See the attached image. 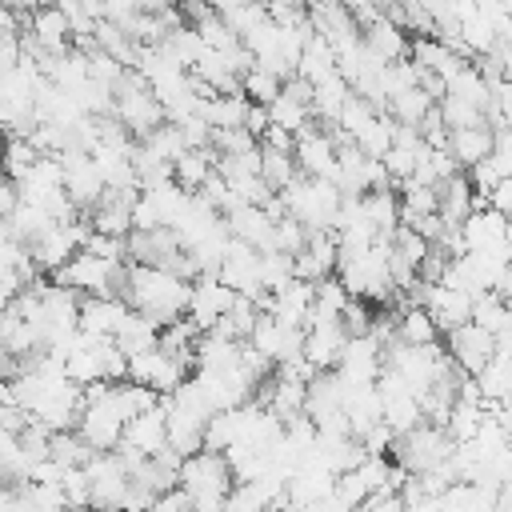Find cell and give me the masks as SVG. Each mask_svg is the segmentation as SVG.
<instances>
[{
    "label": "cell",
    "instance_id": "1",
    "mask_svg": "<svg viewBox=\"0 0 512 512\" xmlns=\"http://www.w3.org/2000/svg\"><path fill=\"white\" fill-rule=\"evenodd\" d=\"M124 300L152 316L156 324H172L180 316H188V300H192V280L172 272V268H152V264H128V284H124Z\"/></svg>",
    "mask_w": 512,
    "mask_h": 512
},
{
    "label": "cell",
    "instance_id": "2",
    "mask_svg": "<svg viewBox=\"0 0 512 512\" xmlns=\"http://www.w3.org/2000/svg\"><path fill=\"white\" fill-rule=\"evenodd\" d=\"M236 488V472L224 452L200 448L180 464V492L196 512H228V496Z\"/></svg>",
    "mask_w": 512,
    "mask_h": 512
},
{
    "label": "cell",
    "instance_id": "3",
    "mask_svg": "<svg viewBox=\"0 0 512 512\" xmlns=\"http://www.w3.org/2000/svg\"><path fill=\"white\" fill-rule=\"evenodd\" d=\"M128 408L120 400V380H104V384H88L84 388V412H80V436L96 448V452H112L124 440L128 428Z\"/></svg>",
    "mask_w": 512,
    "mask_h": 512
},
{
    "label": "cell",
    "instance_id": "4",
    "mask_svg": "<svg viewBox=\"0 0 512 512\" xmlns=\"http://www.w3.org/2000/svg\"><path fill=\"white\" fill-rule=\"evenodd\" d=\"M280 200H284V208L308 228V232H320V228H336V220H340V208H344V192L332 184V180H324V176H296L284 192H280Z\"/></svg>",
    "mask_w": 512,
    "mask_h": 512
},
{
    "label": "cell",
    "instance_id": "5",
    "mask_svg": "<svg viewBox=\"0 0 512 512\" xmlns=\"http://www.w3.org/2000/svg\"><path fill=\"white\" fill-rule=\"evenodd\" d=\"M112 112L120 116V124H124L136 140H144L148 132H156V128L168 120V112H164L156 88L148 84V76H144L140 68H128V72L120 76V84H116V108H112Z\"/></svg>",
    "mask_w": 512,
    "mask_h": 512
},
{
    "label": "cell",
    "instance_id": "6",
    "mask_svg": "<svg viewBox=\"0 0 512 512\" xmlns=\"http://www.w3.org/2000/svg\"><path fill=\"white\" fill-rule=\"evenodd\" d=\"M452 452H456V440L448 436V428L428 424V420H424L420 428L396 436V444H392V460H396L404 472H412V476H424V472L448 464Z\"/></svg>",
    "mask_w": 512,
    "mask_h": 512
},
{
    "label": "cell",
    "instance_id": "7",
    "mask_svg": "<svg viewBox=\"0 0 512 512\" xmlns=\"http://www.w3.org/2000/svg\"><path fill=\"white\" fill-rule=\"evenodd\" d=\"M192 372H196V360H188V356H180V352H172L164 344H156V348H148V352L128 360V380H136V384H144V388H152L160 396L176 392Z\"/></svg>",
    "mask_w": 512,
    "mask_h": 512
},
{
    "label": "cell",
    "instance_id": "8",
    "mask_svg": "<svg viewBox=\"0 0 512 512\" xmlns=\"http://www.w3.org/2000/svg\"><path fill=\"white\" fill-rule=\"evenodd\" d=\"M60 160H64V188H68L72 204L88 216V212L104 200L108 180H104V172H100L96 156H92V152H84V148H68V152H60Z\"/></svg>",
    "mask_w": 512,
    "mask_h": 512
},
{
    "label": "cell",
    "instance_id": "9",
    "mask_svg": "<svg viewBox=\"0 0 512 512\" xmlns=\"http://www.w3.org/2000/svg\"><path fill=\"white\" fill-rule=\"evenodd\" d=\"M248 344H252L260 356H268L276 368H284V364H292V360L304 356V328H300V324H288V320H280V316H272V312H260V320H256V328H252V336H248Z\"/></svg>",
    "mask_w": 512,
    "mask_h": 512
},
{
    "label": "cell",
    "instance_id": "10",
    "mask_svg": "<svg viewBox=\"0 0 512 512\" xmlns=\"http://www.w3.org/2000/svg\"><path fill=\"white\" fill-rule=\"evenodd\" d=\"M188 200H192V192L180 188L176 180L148 184V188H140V200L132 208V224L136 228H172Z\"/></svg>",
    "mask_w": 512,
    "mask_h": 512
},
{
    "label": "cell",
    "instance_id": "11",
    "mask_svg": "<svg viewBox=\"0 0 512 512\" xmlns=\"http://www.w3.org/2000/svg\"><path fill=\"white\" fill-rule=\"evenodd\" d=\"M444 336H448V340H444L448 356H452L468 376H480V372L496 360V352H500L496 332H488V328L476 324V320H468V324H460V328H452V332H444Z\"/></svg>",
    "mask_w": 512,
    "mask_h": 512
},
{
    "label": "cell",
    "instance_id": "12",
    "mask_svg": "<svg viewBox=\"0 0 512 512\" xmlns=\"http://www.w3.org/2000/svg\"><path fill=\"white\" fill-rule=\"evenodd\" d=\"M24 20H28V40H24L28 52H52V56H60V52H68L72 40H76L72 20H68V12H64L56 0H52V4H40V8L28 12Z\"/></svg>",
    "mask_w": 512,
    "mask_h": 512
},
{
    "label": "cell",
    "instance_id": "13",
    "mask_svg": "<svg viewBox=\"0 0 512 512\" xmlns=\"http://www.w3.org/2000/svg\"><path fill=\"white\" fill-rule=\"evenodd\" d=\"M220 280L240 292V296H252L260 300L268 288H264V276H260V248L244 244V240H228V252H224V264H220Z\"/></svg>",
    "mask_w": 512,
    "mask_h": 512
},
{
    "label": "cell",
    "instance_id": "14",
    "mask_svg": "<svg viewBox=\"0 0 512 512\" xmlns=\"http://www.w3.org/2000/svg\"><path fill=\"white\" fill-rule=\"evenodd\" d=\"M236 296L240 292H232L220 276H196L192 280V300H188V320L200 332H212L228 316V308L236 304Z\"/></svg>",
    "mask_w": 512,
    "mask_h": 512
},
{
    "label": "cell",
    "instance_id": "15",
    "mask_svg": "<svg viewBox=\"0 0 512 512\" xmlns=\"http://www.w3.org/2000/svg\"><path fill=\"white\" fill-rule=\"evenodd\" d=\"M164 448H168V412H164V396H160V404H152L128 420L120 452L124 456H160Z\"/></svg>",
    "mask_w": 512,
    "mask_h": 512
},
{
    "label": "cell",
    "instance_id": "16",
    "mask_svg": "<svg viewBox=\"0 0 512 512\" xmlns=\"http://www.w3.org/2000/svg\"><path fill=\"white\" fill-rule=\"evenodd\" d=\"M336 160H340V140H336L332 128L312 124V128H304V132L296 136V164H300L304 176H324V180H332Z\"/></svg>",
    "mask_w": 512,
    "mask_h": 512
},
{
    "label": "cell",
    "instance_id": "17",
    "mask_svg": "<svg viewBox=\"0 0 512 512\" xmlns=\"http://www.w3.org/2000/svg\"><path fill=\"white\" fill-rule=\"evenodd\" d=\"M340 268V236L332 228H320L308 236V244L296 252V276L308 284H320L328 276H336Z\"/></svg>",
    "mask_w": 512,
    "mask_h": 512
},
{
    "label": "cell",
    "instance_id": "18",
    "mask_svg": "<svg viewBox=\"0 0 512 512\" xmlns=\"http://www.w3.org/2000/svg\"><path fill=\"white\" fill-rule=\"evenodd\" d=\"M344 348H348V328H344V320H316V324L304 328V360H308L312 368H320V372L336 368L340 356H344Z\"/></svg>",
    "mask_w": 512,
    "mask_h": 512
},
{
    "label": "cell",
    "instance_id": "19",
    "mask_svg": "<svg viewBox=\"0 0 512 512\" xmlns=\"http://www.w3.org/2000/svg\"><path fill=\"white\" fill-rule=\"evenodd\" d=\"M228 232L260 252H276V216L264 208V204H240L224 216Z\"/></svg>",
    "mask_w": 512,
    "mask_h": 512
},
{
    "label": "cell",
    "instance_id": "20",
    "mask_svg": "<svg viewBox=\"0 0 512 512\" xmlns=\"http://www.w3.org/2000/svg\"><path fill=\"white\" fill-rule=\"evenodd\" d=\"M132 304L124 296H84L80 304V332L88 336H116L120 324L128 320Z\"/></svg>",
    "mask_w": 512,
    "mask_h": 512
},
{
    "label": "cell",
    "instance_id": "21",
    "mask_svg": "<svg viewBox=\"0 0 512 512\" xmlns=\"http://www.w3.org/2000/svg\"><path fill=\"white\" fill-rule=\"evenodd\" d=\"M436 196H440V216L448 220V224H464L484 200H480V192H476V184H472V176L460 168V172H452L448 180H440L436 184Z\"/></svg>",
    "mask_w": 512,
    "mask_h": 512
},
{
    "label": "cell",
    "instance_id": "22",
    "mask_svg": "<svg viewBox=\"0 0 512 512\" xmlns=\"http://www.w3.org/2000/svg\"><path fill=\"white\" fill-rule=\"evenodd\" d=\"M364 28V44L380 56V60H404V56H412V40H408V32H404V24H396L392 16H384V12H376L372 20H364L360 24Z\"/></svg>",
    "mask_w": 512,
    "mask_h": 512
},
{
    "label": "cell",
    "instance_id": "23",
    "mask_svg": "<svg viewBox=\"0 0 512 512\" xmlns=\"http://www.w3.org/2000/svg\"><path fill=\"white\" fill-rule=\"evenodd\" d=\"M492 148H496V128L488 120L468 124V128H452V136H448V152L460 168H472V164L488 160Z\"/></svg>",
    "mask_w": 512,
    "mask_h": 512
},
{
    "label": "cell",
    "instance_id": "24",
    "mask_svg": "<svg viewBox=\"0 0 512 512\" xmlns=\"http://www.w3.org/2000/svg\"><path fill=\"white\" fill-rule=\"evenodd\" d=\"M312 304H316V284H308V280H300V276H296V280H288L280 292H272L268 312H272V316H280V320H288V324L308 328Z\"/></svg>",
    "mask_w": 512,
    "mask_h": 512
},
{
    "label": "cell",
    "instance_id": "25",
    "mask_svg": "<svg viewBox=\"0 0 512 512\" xmlns=\"http://www.w3.org/2000/svg\"><path fill=\"white\" fill-rule=\"evenodd\" d=\"M252 112V100L244 92H212L200 100V120H208L212 128H244Z\"/></svg>",
    "mask_w": 512,
    "mask_h": 512
},
{
    "label": "cell",
    "instance_id": "26",
    "mask_svg": "<svg viewBox=\"0 0 512 512\" xmlns=\"http://www.w3.org/2000/svg\"><path fill=\"white\" fill-rule=\"evenodd\" d=\"M336 72H340V56H336V48H332L320 32H312L308 44H304V56H300L296 76H304L308 84H324V80L336 76Z\"/></svg>",
    "mask_w": 512,
    "mask_h": 512
},
{
    "label": "cell",
    "instance_id": "27",
    "mask_svg": "<svg viewBox=\"0 0 512 512\" xmlns=\"http://www.w3.org/2000/svg\"><path fill=\"white\" fill-rule=\"evenodd\" d=\"M216 148H188L176 164H172V180L180 184V188H188V192H200L212 176H216Z\"/></svg>",
    "mask_w": 512,
    "mask_h": 512
},
{
    "label": "cell",
    "instance_id": "28",
    "mask_svg": "<svg viewBox=\"0 0 512 512\" xmlns=\"http://www.w3.org/2000/svg\"><path fill=\"white\" fill-rule=\"evenodd\" d=\"M392 328L404 344H440V324L428 316L424 304H400V312L392 316Z\"/></svg>",
    "mask_w": 512,
    "mask_h": 512
},
{
    "label": "cell",
    "instance_id": "29",
    "mask_svg": "<svg viewBox=\"0 0 512 512\" xmlns=\"http://www.w3.org/2000/svg\"><path fill=\"white\" fill-rule=\"evenodd\" d=\"M160 332H164V324H156L152 316H144V312H128V320L120 324V332L112 336L120 348H124V356L132 360V356H140V352H148V348H156L160 344Z\"/></svg>",
    "mask_w": 512,
    "mask_h": 512
},
{
    "label": "cell",
    "instance_id": "30",
    "mask_svg": "<svg viewBox=\"0 0 512 512\" xmlns=\"http://www.w3.org/2000/svg\"><path fill=\"white\" fill-rule=\"evenodd\" d=\"M472 380H476V388L488 404H496V408L512 404V352H496V360Z\"/></svg>",
    "mask_w": 512,
    "mask_h": 512
},
{
    "label": "cell",
    "instance_id": "31",
    "mask_svg": "<svg viewBox=\"0 0 512 512\" xmlns=\"http://www.w3.org/2000/svg\"><path fill=\"white\" fill-rule=\"evenodd\" d=\"M432 108H436V96H432L424 84H412V88H400V92L388 96V112H392L396 124H416V128H420V120H424Z\"/></svg>",
    "mask_w": 512,
    "mask_h": 512
},
{
    "label": "cell",
    "instance_id": "32",
    "mask_svg": "<svg viewBox=\"0 0 512 512\" xmlns=\"http://www.w3.org/2000/svg\"><path fill=\"white\" fill-rule=\"evenodd\" d=\"M260 172H264V180L272 184V192H284V188L300 176L296 152H288V148H272V144H260Z\"/></svg>",
    "mask_w": 512,
    "mask_h": 512
},
{
    "label": "cell",
    "instance_id": "33",
    "mask_svg": "<svg viewBox=\"0 0 512 512\" xmlns=\"http://www.w3.org/2000/svg\"><path fill=\"white\" fill-rule=\"evenodd\" d=\"M396 192H400L404 224H416L420 216H432V212H440V196H436V188H432V184H420V180H404V184H396Z\"/></svg>",
    "mask_w": 512,
    "mask_h": 512
},
{
    "label": "cell",
    "instance_id": "34",
    "mask_svg": "<svg viewBox=\"0 0 512 512\" xmlns=\"http://www.w3.org/2000/svg\"><path fill=\"white\" fill-rule=\"evenodd\" d=\"M92 456H96V448L80 436V428H60V432H52V460H56V464H64V468H84Z\"/></svg>",
    "mask_w": 512,
    "mask_h": 512
},
{
    "label": "cell",
    "instance_id": "35",
    "mask_svg": "<svg viewBox=\"0 0 512 512\" xmlns=\"http://www.w3.org/2000/svg\"><path fill=\"white\" fill-rule=\"evenodd\" d=\"M476 324H484L488 332H496V340L512 328V300H504L500 292H484V296H476V316H472Z\"/></svg>",
    "mask_w": 512,
    "mask_h": 512
},
{
    "label": "cell",
    "instance_id": "36",
    "mask_svg": "<svg viewBox=\"0 0 512 512\" xmlns=\"http://www.w3.org/2000/svg\"><path fill=\"white\" fill-rule=\"evenodd\" d=\"M280 92H284V76H280V72H272V68H264V64H252V68L244 72V96H248V100L272 104Z\"/></svg>",
    "mask_w": 512,
    "mask_h": 512
},
{
    "label": "cell",
    "instance_id": "37",
    "mask_svg": "<svg viewBox=\"0 0 512 512\" xmlns=\"http://www.w3.org/2000/svg\"><path fill=\"white\" fill-rule=\"evenodd\" d=\"M436 108H440V116L448 120V128H468V124L488 120V112H484L480 104H472V100H464V96H452V92H444V96L436 100Z\"/></svg>",
    "mask_w": 512,
    "mask_h": 512
},
{
    "label": "cell",
    "instance_id": "38",
    "mask_svg": "<svg viewBox=\"0 0 512 512\" xmlns=\"http://www.w3.org/2000/svg\"><path fill=\"white\" fill-rule=\"evenodd\" d=\"M212 148L216 156H244L260 148V136L248 128H212Z\"/></svg>",
    "mask_w": 512,
    "mask_h": 512
},
{
    "label": "cell",
    "instance_id": "39",
    "mask_svg": "<svg viewBox=\"0 0 512 512\" xmlns=\"http://www.w3.org/2000/svg\"><path fill=\"white\" fill-rule=\"evenodd\" d=\"M44 152L32 144V136H8V180H24Z\"/></svg>",
    "mask_w": 512,
    "mask_h": 512
},
{
    "label": "cell",
    "instance_id": "40",
    "mask_svg": "<svg viewBox=\"0 0 512 512\" xmlns=\"http://www.w3.org/2000/svg\"><path fill=\"white\" fill-rule=\"evenodd\" d=\"M504 180H512V128H496V148L488 156Z\"/></svg>",
    "mask_w": 512,
    "mask_h": 512
},
{
    "label": "cell",
    "instance_id": "41",
    "mask_svg": "<svg viewBox=\"0 0 512 512\" xmlns=\"http://www.w3.org/2000/svg\"><path fill=\"white\" fill-rule=\"evenodd\" d=\"M356 512H408L400 492H372Z\"/></svg>",
    "mask_w": 512,
    "mask_h": 512
},
{
    "label": "cell",
    "instance_id": "42",
    "mask_svg": "<svg viewBox=\"0 0 512 512\" xmlns=\"http://www.w3.org/2000/svg\"><path fill=\"white\" fill-rule=\"evenodd\" d=\"M188 508V496L180 492V488H172V492H164V496H156L144 512H184Z\"/></svg>",
    "mask_w": 512,
    "mask_h": 512
},
{
    "label": "cell",
    "instance_id": "43",
    "mask_svg": "<svg viewBox=\"0 0 512 512\" xmlns=\"http://www.w3.org/2000/svg\"><path fill=\"white\" fill-rule=\"evenodd\" d=\"M488 204L512 220V180H500V184H496V192L488 196Z\"/></svg>",
    "mask_w": 512,
    "mask_h": 512
},
{
    "label": "cell",
    "instance_id": "44",
    "mask_svg": "<svg viewBox=\"0 0 512 512\" xmlns=\"http://www.w3.org/2000/svg\"><path fill=\"white\" fill-rule=\"evenodd\" d=\"M492 292H500L504 300H512V260L500 268V276H496V284H492Z\"/></svg>",
    "mask_w": 512,
    "mask_h": 512
},
{
    "label": "cell",
    "instance_id": "45",
    "mask_svg": "<svg viewBox=\"0 0 512 512\" xmlns=\"http://www.w3.org/2000/svg\"><path fill=\"white\" fill-rule=\"evenodd\" d=\"M184 512H196V508H184Z\"/></svg>",
    "mask_w": 512,
    "mask_h": 512
}]
</instances>
